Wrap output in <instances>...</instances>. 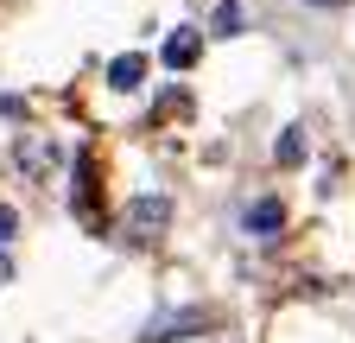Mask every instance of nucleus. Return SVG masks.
Wrapping results in <instances>:
<instances>
[{"label":"nucleus","instance_id":"obj_1","mask_svg":"<svg viewBox=\"0 0 355 343\" xmlns=\"http://www.w3.org/2000/svg\"><path fill=\"white\" fill-rule=\"evenodd\" d=\"M248 229H254V235H279V229H286V203H279V197H260V203L248 210Z\"/></svg>","mask_w":355,"mask_h":343},{"label":"nucleus","instance_id":"obj_2","mask_svg":"<svg viewBox=\"0 0 355 343\" xmlns=\"http://www.w3.org/2000/svg\"><path fill=\"white\" fill-rule=\"evenodd\" d=\"M165 217H171V203H165V197H140V203H133V235L146 242V229H159Z\"/></svg>","mask_w":355,"mask_h":343},{"label":"nucleus","instance_id":"obj_3","mask_svg":"<svg viewBox=\"0 0 355 343\" xmlns=\"http://www.w3.org/2000/svg\"><path fill=\"white\" fill-rule=\"evenodd\" d=\"M140 76H146V58L140 51H127V58L108 64V83H114V90H140Z\"/></svg>","mask_w":355,"mask_h":343},{"label":"nucleus","instance_id":"obj_4","mask_svg":"<svg viewBox=\"0 0 355 343\" xmlns=\"http://www.w3.org/2000/svg\"><path fill=\"white\" fill-rule=\"evenodd\" d=\"M165 64H171V70H191V64H197V32H171V38H165Z\"/></svg>","mask_w":355,"mask_h":343},{"label":"nucleus","instance_id":"obj_5","mask_svg":"<svg viewBox=\"0 0 355 343\" xmlns=\"http://www.w3.org/2000/svg\"><path fill=\"white\" fill-rule=\"evenodd\" d=\"M273 159H279V165H298V159H304V134H298V127H286V134H279Z\"/></svg>","mask_w":355,"mask_h":343},{"label":"nucleus","instance_id":"obj_6","mask_svg":"<svg viewBox=\"0 0 355 343\" xmlns=\"http://www.w3.org/2000/svg\"><path fill=\"white\" fill-rule=\"evenodd\" d=\"M235 32H241V7L222 0V7H216V38H235Z\"/></svg>","mask_w":355,"mask_h":343},{"label":"nucleus","instance_id":"obj_7","mask_svg":"<svg viewBox=\"0 0 355 343\" xmlns=\"http://www.w3.org/2000/svg\"><path fill=\"white\" fill-rule=\"evenodd\" d=\"M13 223H19V217H13V210H7V203H0V242H7V235H13Z\"/></svg>","mask_w":355,"mask_h":343},{"label":"nucleus","instance_id":"obj_8","mask_svg":"<svg viewBox=\"0 0 355 343\" xmlns=\"http://www.w3.org/2000/svg\"><path fill=\"white\" fill-rule=\"evenodd\" d=\"M311 7H343V0H311Z\"/></svg>","mask_w":355,"mask_h":343}]
</instances>
